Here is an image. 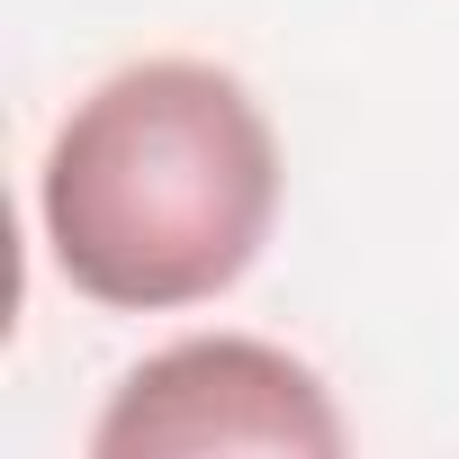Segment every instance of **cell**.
<instances>
[{"label": "cell", "mask_w": 459, "mask_h": 459, "mask_svg": "<svg viewBox=\"0 0 459 459\" xmlns=\"http://www.w3.org/2000/svg\"><path fill=\"white\" fill-rule=\"evenodd\" d=\"M55 271L126 316L225 298L280 216V135L216 64L153 55L108 73L46 153Z\"/></svg>", "instance_id": "obj_1"}, {"label": "cell", "mask_w": 459, "mask_h": 459, "mask_svg": "<svg viewBox=\"0 0 459 459\" xmlns=\"http://www.w3.org/2000/svg\"><path fill=\"white\" fill-rule=\"evenodd\" d=\"M100 459H198V450H289V459H333L342 414L325 378L271 342L244 333H198L153 351L144 369L117 378L100 432Z\"/></svg>", "instance_id": "obj_2"}]
</instances>
